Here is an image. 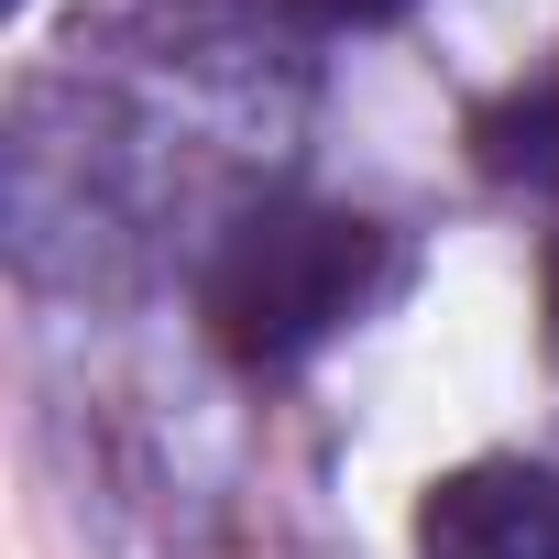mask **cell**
<instances>
[{"instance_id":"1","label":"cell","mask_w":559,"mask_h":559,"mask_svg":"<svg viewBox=\"0 0 559 559\" xmlns=\"http://www.w3.org/2000/svg\"><path fill=\"white\" fill-rule=\"evenodd\" d=\"M395 286V241L362 209L330 198H263L252 219H230V241L209 252V341L241 373H286L308 352H330L373 297Z\"/></svg>"},{"instance_id":"2","label":"cell","mask_w":559,"mask_h":559,"mask_svg":"<svg viewBox=\"0 0 559 559\" xmlns=\"http://www.w3.org/2000/svg\"><path fill=\"white\" fill-rule=\"evenodd\" d=\"M417 559H559V472L461 461L417 493Z\"/></svg>"},{"instance_id":"3","label":"cell","mask_w":559,"mask_h":559,"mask_svg":"<svg viewBox=\"0 0 559 559\" xmlns=\"http://www.w3.org/2000/svg\"><path fill=\"white\" fill-rule=\"evenodd\" d=\"M472 165L493 187H526V198H559V56L526 67L515 88H493L472 110Z\"/></svg>"},{"instance_id":"4","label":"cell","mask_w":559,"mask_h":559,"mask_svg":"<svg viewBox=\"0 0 559 559\" xmlns=\"http://www.w3.org/2000/svg\"><path fill=\"white\" fill-rule=\"evenodd\" d=\"M308 23H330V34H362V23H395L406 0H297Z\"/></svg>"},{"instance_id":"5","label":"cell","mask_w":559,"mask_h":559,"mask_svg":"<svg viewBox=\"0 0 559 559\" xmlns=\"http://www.w3.org/2000/svg\"><path fill=\"white\" fill-rule=\"evenodd\" d=\"M548 352H559V241H548Z\"/></svg>"}]
</instances>
